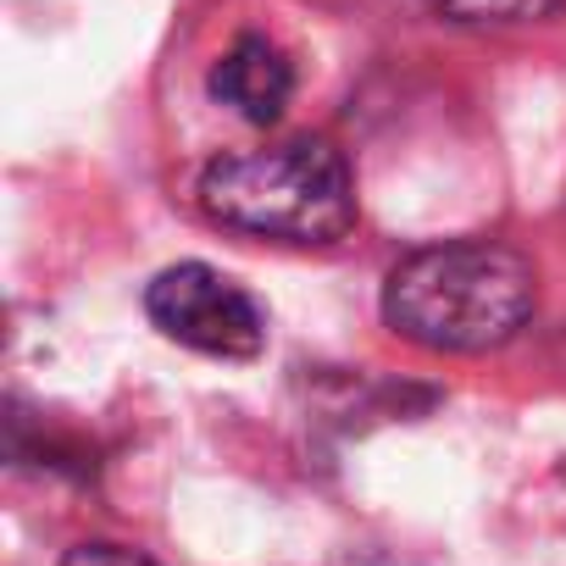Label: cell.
I'll return each instance as SVG.
<instances>
[{"mask_svg": "<svg viewBox=\"0 0 566 566\" xmlns=\"http://www.w3.org/2000/svg\"><path fill=\"white\" fill-rule=\"evenodd\" d=\"M450 23H538L555 18L566 0H428Z\"/></svg>", "mask_w": 566, "mask_h": 566, "instance_id": "5", "label": "cell"}, {"mask_svg": "<svg viewBox=\"0 0 566 566\" xmlns=\"http://www.w3.org/2000/svg\"><path fill=\"white\" fill-rule=\"evenodd\" d=\"M145 312L172 345L200 350V356L250 361L266 345L261 306L239 290L233 277H222L206 261H178V266L156 272V283L145 290Z\"/></svg>", "mask_w": 566, "mask_h": 566, "instance_id": "3", "label": "cell"}, {"mask_svg": "<svg viewBox=\"0 0 566 566\" xmlns=\"http://www.w3.org/2000/svg\"><path fill=\"white\" fill-rule=\"evenodd\" d=\"M211 95H217L222 106H233L244 123L266 128V123L283 117V106H290V95H295V67H290V56H283L272 40L244 34V40H233V45L217 56V67H211Z\"/></svg>", "mask_w": 566, "mask_h": 566, "instance_id": "4", "label": "cell"}, {"mask_svg": "<svg viewBox=\"0 0 566 566\" xmlns=\"http://www.w3.org/2000/svg\"><path fill=\"white\" fill-rule=\"evenodd\" d=\"M62 566H156L145 549H128V544H73L62 555Z\"/></svg>", "mask_w": 566, "mask_h": 566, "instance_id": "6", "label": "cell"}, {"mask_svg": "<svg viewBox=\"0 0 566 566\" xmlns=\"http://www.w3.org/2000/svg\"><path fill=\"white\" fill-rule=\"evenodd\" d=\"M538 272L522 250L494 239H444L400 255L384 277V323L444 356H478L527 328Z\"/></svg>", "mask_w": 566, "mask_h": 566, "instance_id": "1", "label": "cell"}, {"mask_svg": "<svg viewBox=\"0 0 566 566\" xmlns=\"http://www.w3.org/2000/svg\"><path fill=\"white\" fill-rule=\"evenodd\" d=\"M200 206L211 222L277 239V244H334L356 222V184L328 139H272L228 150L200 172Z\"/></svg>", "mask_w": 566, "mask_h": 566, "instance_id": "2", "label": "cell"}]
</instances>
